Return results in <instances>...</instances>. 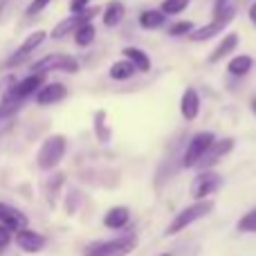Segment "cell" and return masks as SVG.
<instances>
[{"instance_id":"obj_1","label":"cell","mask_w":256,"mask_h":256,"mask_svg":"<svg viewBox=\"0 0 256 256\" xmlns=\"http://www.w3.org/2000/svg\"><path fill=\"white\" fill-rule=\"evenodd\" d=\"M212 212H214V202L209 198L196 200L194 204H189V207H184L182 212L176 214V218L171 220V225L164 230V236H178L180 232H184L189 225H194V222L200 220V218L209 216Z\"/></svg>"},{"instance_id":"obj_2","label":"cell","mask_w":256,"mask_h":256,"mask_svg":"<svg viewBox=\"0 0 256 256\" xmlns=\"http://www.w3.org/2000/svg\"><path fill=\"white\" fill-rule=\"evenodd\" d=\"M137 248V236L126 234L112 240H102L86 250V256H128Z\"/></svg>"},{"instance_id":"obj_3","label":"cell","mask_w":256,"mask_h":256,"mask_svg":"<svg viewBox=\"0 0 256 256\" xmlns=\"http://www.w3.org/2000/svg\"><path fill=\"white\" fill-rule=\"evenodd\" d=\"M222 186V176L212 168H202L198 176L191 180V186H189V196L194 200H204L209 196H214L218 189Z\"/></svg>"},{"instance_id":"obj_4","label":"cell","mask_w":256,"mask_h":256,"mask_svg":"<svg viewBox=\"0 0 256 256\" xmlns=\"http://www.w3.org/2000/svg\"><path fill=\"white\" fill-rule=\"evenodd\" d=\"M66 148H68V142H66V137L63 135L48 137V140L43 142V146H40V150H38V166L45 168V171L54 168L63 160Z\"/></svg>"},{"instance_id":"obj_5","label":"cell","mask_w":256,"mask_h":256,"mask_svg":"<svg viewBox=\"0 0 256 256\" xmlns=\"http://www.w3.org/2000/svg\"><path fill=\"white\" fill-rule=\"evenodd\" d=\"M216 142V135L212 130H202V132H196L191 137V142L186 144V150H184V158H182V164L186 168H194L198 166V162L202 160V155L209 150V146Z\"/></svg>"},{"instance_id":"obj_6","label":"cell","mask_w":256,"mask_h":256,"mask_svg":"<svg viewBox=\"0 0 256 256\" xmlns=\"http://www.w3.org/2000/svg\"><path fill=\"white\" fill-rule=\"evenodd\" d=\"M79 70V61L70 54H50V56L40 58L32 66V72H38V74H48V72H74Z\"/></svg>"},{"instance_id":"obj_7","label":"cell","mask_w":256,"mask_h":256,"mask_svg":"<svg viewBox=\"0 0 256 256\" xmlns=\"http://www.w3.org/2000/svg\"><path fill=\"white\" fill-rule=\"evenodd\" d=\"M232 18H234V9L232 7H227V9H222L220 14H218L216 18H214L209 25H204V27H198V30H194L189 34V38L194 40V43H202V40H209V38H214V36H218L222 30H225L227 25L232 22Z\"/></svg>"},{"instance_id":"obj_8","label":"cell","mask_w":256,"mask_h":256,"mask_svg":"<svg viewBox=\"0 0 256 256\" xmlns=\"http://www.w3.org/2000/svg\"><path fill=\"white\" fill-rule=\"evenodd\" d=\"M97 14H99V7H90V9H84V12H79V14H72L70 18L61 20V22H58V25L52 30V38H63V36L72 34L76 27H81L84 22L92 20Z\"/></svg>"},{"instance_id":"obj_9","label":"cell","mask_w":256,"mask_h":256,"mask_svg":"<svg viewBox=\"0 0 256 256\" xmlns=\"http://www.w3.org/2000/svg\"><path fill=\"white\" fill-rule=\"evenodd\" d=\"M232 150H234V140L232 137H225V140H216L212 146H209V150L202 155V160L198 162L200 168H212L216 162H220L225 155H230Z\"/></svg>"},{"instance_id":"obj_10","label":"cell","mask_w":256,"mask_h":256,"mask_svg":"<svg viewBox=\"0 0 256 256\" xmlns=\"http://www.w3.org/2000/svg\"><path fill=\"white\" fill-rule=\"evenodd\" d=\"M16 245L22 250V252L36 254V252H40V250H43L45 245H48V240H45V236H43V234H38V232L22 227V230H18V232H16Z\"/></svg>"},{"instance_id":"obj_11","label":"cell","mask_w":256,"mask_h":256,"mask_svg":"<svg viewBox=\"0 0 256 256\" xmlns=\"http://www.w3.org/2000/svg\"><path fill=\"white\" fill-rule=\"evenodd\" d=\"M180 115L184 122H194L198 120L200 115V94L196 88H184L182 92V99H180Z\"/></svg>"},{"instance_id":"obj_12","label":"cell","mask_w":256,"mask_h":256,"mask_svg":"<svg viewBox=\"0 0 256 256\" xmlns=\"http://www.w3.org/2000/svg\"><path fill=\"white\" fill-rule=\"evenodd\" d=\"M43 76H45V74H38V72H32V74L27 76V79L16 81V86H14V90H12V94H9V97L18 99V102H22V99L32 97V94L38 92V88L43 86Z\"/></svg>"},{"instance_id":"obj_13","label":"cell","mask_w":256,"mask_h":256,"mask_svg":"<svg viewBox=\"0 0 256 256\" xmlns=\"http://www.w3.org/2000/svg\"><path fill=\"white\" fill-rule=\"evenodd\" d=\"M68 97V88L63 84H48L40 86L38 92H36V104L40 106H52V104H58Z\"/></svg>"},{"instance_id":"obj_14","label":"cell","mask_w":256,"mask_h":256,"mask_svg":"<svg viewBox=\"0 0 256 256\" xmlns=\"http://www.w3.org/2000/svg\"><path fill=\"white\" fill-rule=\"evenodd\" d=\"M0 222H2L4 227H9L12 232H18L30 225L25 214L18 212L16 207H9V204H4V202H0Z\"/></svg>"},{"instance_id":"obj_15","label":"cell","mask_w":256,"mask_h":256,"mask_svg":"<svg viewBox=\"0 0 256 256\" xmlns=\"http://www.w3.org/2000/svg\"><path fill=\"white\" fill-rule=\"evenodd\" d=\"M236 45H238V34H234V32H230V34L222 36V40L214 48V52L209 54V63H220L225 56H230L232 52L236 50Z\"/></svg>"},{"instance_id":"obj_16","label":"cell","mask_w":256,"mask_h":256,"mask_svg":"<svg viewBox=\"0 0 256 256\" xmlns=\"http://www.w3.org/2000/svg\"><path fill=\"white\" fill-rule=\"evenodd\" d=\"M45 38H48V34H45L43 30H36L34 34H30L25 40H22V45H20V48H18L16 56H12V58H9V66H12L14 61H18V58H22V56H27V54H32L36 48H40Z\"/></svg>"},{"instance_id":"obj_17","label":"cell","mask_w":256,"mask_h":256,"mask_svg":"<svg viewBox=\"0 0 256 256\" xmlns=\"http://www.w3.org/2000/svg\"><path fill=\"white\" fill-rule=\"evenodd\" d=\"M128 220H130V212H128L126 207H112L106 212V216H104V225L108 227V230H124L128 225Z\"/></svg>"},{"instance_id":"obj_18","label":"cell","mask_w":256,"mask_h":256,"mask_svg":"<svg viewBox=\"0 0 256 256\" xmlns=\"http://www.w3.org/2000/svg\"><path fill=\"white\" fill-rule=\"evenodd\" d=\"M122 54H124V58H128V61L135 66V70L150 72V56L144 52V50H140V48H124V50H122Z\"/></svg>"},{"instance_id":"obj_19","label":"cell","mask_w":256,"mask_h":256,"mask_svg":"<svg viewBox=\"0 0 256 256\" xmlns=\"http://www.w3.org/2000/svg\"><path fill=\"white\" fill-rule=\"evenodd\" d=\"M124 14H126V7L120 2V0L108 2L106 9H104V25L106 27H117L122 20H124Z\"/></svg>"},{"instance_id":"obj_20","label":"cell","mask_w":256,"mask_h":256,"mask_svg":"<svg viewBox=\"0 0 256 256\" xmlns=\"http://www.w3.org/2000/svg\"><path fill=\"white\" fill-rule=\"evenodd\" d=\"M254 66V58L248 56V54H238V56H234L230 63H227V72H230L232 76H245L250 70H252Z\"/></svg>"},{"instance_id":"obj_21","label":"cell","mask_w":256,"mask_h":256,"mask_svg":"<svg viewBox=\"0 0 256 256\" xmlns=\"http://www.w3.org/2000/svg\"><path fill=\"white\" fill-rule=\"evenodd\" d=\"M164 20H166V14L162 12V9H146V12L140 14V25L144 27V30H158V27L164 25Z\"/></svg>"},{"instance_id":"obj_22","label":"cell","mask_w":256,"mask_h":256,"mask_svg":"<svg viewBox=\"0 0 256 256\" xmlns=\"http://www.w3.org/2000/svg\"><path fill=\"white\" fill-rule=\"evenodd\" d=\"M135 66H132L128 58H122V61H115L110 66V79H115V81H126V79H130L132 74H135Z\"/></svg>"},{"instance_id":"obj_23","label":"cell","mask_w":256,"mask_h":256,"mask_svg":"<svg viewBox=\"0 0 256 256\" xmlns=\"http://www.w3.org/2000/svg\"><path fill=\"white\" fill-rule=\"evenodd\" d=\"M94 36H97V30H94V25L88 20L74 30V43L79 45V48H88V45H92Z\"/></svg>"},{"instance_id":"obj_24","label":"cell","mask_w":256,"mask_h":256,"mask_svg":"<svg viewBox=\"0 0 256 256\" xmlns=\"http://www.w3.org/2000/svg\"><path fill=\"white\" fill-rule=\"evenodd\" d=\"M18 99H14V97H4L2 99V104H0V124L2 122H7V120H12L14 115H16V108H18Z\"/></svg>"},{"instance_id":"obj_25","label":"cell","mask_w":256,"mask_h":256,"mask_svg":"<svg viewBox=\"0 0 256 256\" xmlns=\"http://www.w3.org/2000/svg\"><path fill=\"white\" fill-rule=\"evenodd\" d=\"M191 0H164L162 2V12L166 16H176V14H182L186 7H189Z\"/></svg>"},{"instance_id":"obj_26","label":"cell","mask_w":256,"mask_h":256,"mask_svg":"<svg viewBox=\"0 0 256 256\" xmlns=\"http://www.w3.org/2000/svg\"><path fill=\"white\" fill-rule=\"evenodd\" d=\"M236 227H238V232H245V234H256V209L245 214Z\"/></svg>"},{"instance_id":"obj_27","label":"cell","mask_w":256,"mask_h":256,"mask_svg":"<svg viewBox=\"0 0 256 256\" xmlns=\"http://www.w3.org/2000/svg\"><path fill=\"white\" fill-rule=\"evenodd\" d=\"M191 32H194V22H189V20H180L168 27V34L171 36H189Z\"/></svg>"},{"instance_id":"obj_28","label":"cell","mask_w":256,"mask_h":256,"mask_svg":"<svg viewBox=\"0 0 256 256\" xmlns=\"http://www.w3.org/2000/svg\"><path fill=\"white\" fill-rule=\"evenodd\" d=\"M52 2V0H32V4L27 7V16H34V14H38V12H43L48 4Z\"/></svg>"},{"instance_id":"obj_29","label":"cell","mask_w":256,"mask_h":256,"mask_svg":"<svg viewBox=\"0 0 256 256\" xmlns=\"http://www.w3.org/2000/svg\"><path fill=\"white\" fill-rule=\"evenodd\" d=\"M9 243H12V230L0 222V250H4Z\"/></svg>"},{"instance_id":"obj_30","label":"cell","mask_w":256,"mask_h":256,"mask_svg":"<svg viewBox=\"0 0 256 256\" xmlns=\"http://www.w3.org/2000/svg\"><path fill=\"white\" fill-rule=\"evenodd\" d=\"M88 4H90V0H72V2H70V12L72 14H79V12H84V9H88Z\"/></svg>"},{"instance_id":"obj_31","label":"cell","mask_w":256,"mask_h":256,"mask_svg":"<svg viewBox=\"0 0 256 256\" xmlns=\"http://www.w3.org/2000/svg\"><path fill=\"white\" fill-rule=\"evenodd\" d=\"M250 20H252L254 25H256V2L252 4V7H250Z\"/></svg>"},{"instance_id":"obj_32","label":"cell","mask_w":256,"mask_h":256,"mask_svg":"<svg viewBox=\"0 0 256 256\" xmlns=\"http://www.w3.org/2000/svg\"><path fill=\"white\" fill-rule=\"evenodd\" d=\"M250 108H252V112H254V115H256V97L252 99V104H250Z\"/></svg>"},{"instance_id":"obj_33","label":"cell","mask_w":256,"mask_h":256,"mask_svg":"<svg viewBox=\"0 0 256 256\" xmlns=\"http://www.w3.org/2000/svg\"><path fill=\"white\" fill-rule=\"evenodd\" d=\"M160 256H171V254H160Z\"/></svg>"}]
</instances>
